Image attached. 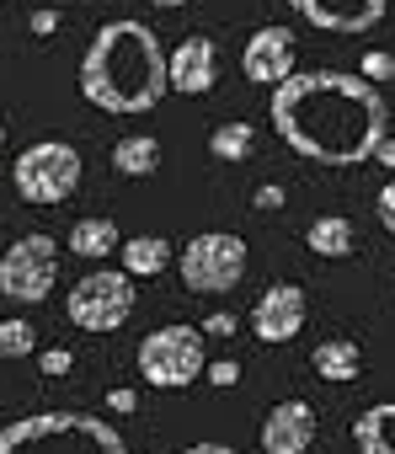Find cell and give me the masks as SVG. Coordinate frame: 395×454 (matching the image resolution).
<instances>
[{"instance_id":"d4e9b609","label":"cell","mask_w":395,"mask_h":454,"mask_svg":"<svg viewBox=\"0 0 395 454\" xmlns=\"http://www.w3.org/2000/svg\"><path fill=\"white\" fill-rule=\"evenodd\" d=\"M204 374H209V385H220V390H225V385H236V380H241V364H236V358H214Z\"/></svg>"},{"instance_id":"1f68e13d","label":"cell","mask_w":395,"mask_h":454,"mask_svg":"<svg viewBox=\"0 0 395 454\" xmlns=\"http://www.w3.org/2000/svg\"><path fill=\"white\" fill-rule=\"evenodd\" d=\"M150 6H160V12H176V6H187V0H150Z\"/></svg>"},{"instance_id":"f546056e","label":"cell","mask_w":395,"mask_h":454,"mask_svg":"<svg viewBox=\"0 0 395 454\" xmlns=\"http://www.w3.org/2000/svg\"><path fill=\"white\" fill-rule=\"evenodd\" d=\"M368 160H379V166H395V139L384 134V139L374 145V155H368Z\"/></svg>"},{"instance_id":"ac0fdd59","label":"cell","mask_w":395,"mask_h":454,"mask_svg":"<svg viewBox=\"0 0 395 454\" xmlns=\"http://www.w3.org/2000/svg\"><path fill=\"white\" fill-rule=\"evenodd\" d=\"M305 247H310L315 257H326V262L347 257V252H352V219H347V214H321V219H310Z\"/></svg>"},{"instance_id":"ffe728a7","label":"cell","mask_w":395,"mask_h":454,"mask_svg":"<svg viewBox=\"0 0 395 454\" xmlns=\"http://www.w3.org/2000/svg\"><path fill=\"white\" fill-rule=\"evenodd\" d=\"M252 150H257V123H241V118H236V123H220V129L209 134V155L225 160V166H241Z\"/></svg>"},{"instance_id":"83f0119b","label":"cell","mask_w":395,"mask_h":454,"mask_svg":"<svg viewBox=\"0 0 395 454\" xmlns=\"http://www.w3.org/2000/svg\"><path fill=\"white\" fill-rule=\"evenodd\" d=\"M230 332H236V316H230V310H214V316L204 321V337H230Z\"/></svg>"},{"instance_id":"f1b7e54d","label":"cell","mask_w":395,"mask_h":454,"mask_svg":"<svg viewBox=\"0 0 395 454\" xmlns=\"http://www.w3.org/2000/svg\"><path fill=\"white\" fill-rule=\"evenodd\" d=\"M182 454H236L230 443H220V438H204V443H187Z\"/></svg>"},{"instance_id":"9a60e30c","label":"cell","mask_w":395,"mask_h":454,"mask_svg":"<svg viewBox=\"0 0 395 454\" xmlns=\"http://www.w3.org/2000/svg\"><path fill=\"white\" fill-rule=\"evenodd\" d=\"M81 262H102V257H112L118 247H123V236H118V224L107 219V214H91V219H75L70 224V241H65Z\"/></svg>"},{"instance_id":"cb8c5ba5","label":"cell","mask_w":395,"mask_h":454,"mask_svg":"<svg viewBox=\"0 0 395 454\" xmlns=\"http://www.w3.org/2000/svg\"><path fill=\"white\" fill-rule=\"evenodd\" d=\"M252 203H257V208H262V214H278V208H283V203H289V192H283V187H278V182H262V187H257V192H252Z\"/></svg>"},{"instance_id":"7402d4cb","label":"cell","mask_w":395,"mask_h":454,"mask_svg":"<svg viewBox=\"0 0 395 454\" xmlns=\"http://www.w3.org/2000/svg\"><path fill=\"white\" fill-rule=\"evenodd\" d=\"M390 75H395V54L368 49V54H363V81H374V86H379V81H390Z\"/></svg>"},{"instance_id":"6da1fadb","label":"cell","mask_w":395,"mask_h":454,"mask_svg":"<svg viewBox=\"0 0 395 454\" xmlns=\"http://www.w3.org/2000/svg\"><path fill=\"white\" fill-rule=\"evenodd\" d=\"M267 118L278 139L315 166H368L390 134V102L374 81L347 70H294L273 86Z\"/></svg>"},{"instance_id":"4316f807","label":"cell","mask_w":395,"mask_h":454,"mask_svg":"<svg viewBox=\"0 0 395 454\" xmlns=\"http://www.w3.org/2000/svg\"><path fill=\"white\" fill-rule=\"evenodd\" d=\"M379 219H384V231L395 236V182H384V187H379Z\"/></svg>"},{"instance_id":"7a4b0ae2","label":"cell","mask_w":395,"mask_h":454,"mask_svg":"<svg viewBox=\"0 0 395 454\" xmlns=\"http://www.w3.org/2000/svg\"><path fill=\"white\" fill-rule=\"evenodd\" d=\"M166 49L155 38V27L118 17L107 27H97V38L81 54V97L102 113L118 118H139L150 107H160L166 97Z\"/></svg>"},{"instance_id":"5b68a950","label":"cell","mask_w":395,"mask_h":454,"mask_svg":"<svg viewBox=\"0 0 395 454\" xmlns=\"http://www.w3.org/2000/svg\"><path fill=\"white\" fill-rule=\"evenodd\" d=\"M12 187H17L22 203H38V208L65 203V198L81 187V150L65 145V139H38V145H27V150L12 160Z\"/></svg>"},{"instance_id":"277c9868","label":"cell","mask_w":395,"mask_h":454,"mask_svg":"<svg viewBox=\"0 0 395 454\" xmlns=\"http://www.w3.org/2000/svg\"><path fill=\"white\" fill-rule=\"evenodd\" d=\"M134 364H139V380H144V385H155V390H182V385H192L198 374L209 369V337H204V326H187V321L155 326V332L139 342Z\"/></svg>"},{"instance_id":"7c38bea8","label":"cell","mask_w":395,"mask_h":454,"mask_svg":"<svg viewBox=\"0 0 395 454\" xmlns=\"http://www.w3.org/2000/svg\"><path fill=\"white\" fill-rule=\"evenodd\" d=\"M214 81H220V49H214V38L192 33V38H182L166 54V86L176 97H204V91H214Z\"/></svg>"},{"instance_id":"30bf717a","label":"cell","mask_w":395,"mask_h":454,"mask_svg":"<svg viewBox=\"0 0 395 454\" xmlns=\"http://www.w3.org/2000/svg\"><path fill=\"white\" fill-rule=\"evenodd\" d=\"M294 59H299L294 33L278 27V22H267V27H257V33L246 38V49H241V75H246L252 86H267V91H273L278 81L294 75Z\"/></svg>"},{"instance_id":"8992f818","label":"cell","mask_w":395,"mask_h":454,"mask_svg":"<svg viewBox=\"0 0 395 454\" xmlns=\"http://www.w3.org/2000/svg\"><path fill=\"white\" fill-rule=\"evenodd\" d=\"M176 273L192 294H230L246 278V241L236 231H198L176 252Z\"/></svg>"},{"instance_id":"2e32d148","label":"cell","mask_w":395,"mask_h":454,"mask_svg":"<svg viewBox=\"0 0 395 454\" xmlns=\"http://www.w3.org/2000/svg\"><path fill=\"white\" fill-rule=\"evenodd\" d=\"M310 364H315V374H321V380L347 385V380H358V374H363V348H358L352 337H326V342L310 353Z\"/></svg>"},{"instance_id":"4fadbf2b","label":"cell","mask_w":395,"mask_h":454,"mask_svg":"<svg viewBox=\"0 0 395 454\" xmlns=\"http://www.w3.org/2000/svg\"><path fill=\"white\" fill-rule=\"evenodd\" d=\"M315 443V406L310 401H278L262 417V454H310Z\"/></svg>"},{"instance_id":"3957f363","label":"cell","mask_w":395,"mask_h":454,"mask_svg":"<svg viewBox=\"0 0 395 454\" xmlns=\"http://www.w3.org/2000/svg\"><path fill=\"white\" fill-rule=\"evenodd\" d=\"M0 454H128V438L91 411H33L0 427Z\"/></svg>"},{"instance_id":"9c48e42d","label":"cell","mask_w":395,"mask_h":454,"mask_svg":"<svg viewBox=\"0 0 395 454\" xmlns=\"http://www.w3.org/2000/svg\"><path fill=\"white\" fill-rule=\"evenodd\" d=\"M289 12L315 27V33H342V38H363L384 22L390 0H289Z\"/></svg>"},{"instance_id":"44dd1931","label":"cell","mask_w":395,"mask_h":454,"mask_svg":"<svg viewBox=\"0 0 395 454\" xmlns=\"http://www.w3.org/2000/svg\"><path fill=\"white\" fill-rule=\"evenodd\" d=\"M33 353H38V326L27 316L0 321V358H33Z\"/></svg>"},{"instance_id":"4dcf8cb0","label":"cell","mask_w":395,"mask_h":454,"mask_svg":"<svg viewBox=\"0 0 395 454\" xmlns=\"http://www.w3.org/2000/svg\"><path fill=\"white\" fill-rule=\"evenodd\" d=\"M107 406H112V411H134L139 401H134V390H112V395H107Z\"/></svg>"},{"instance_id":"52a82bcc","label":"cell","mask_w":395,"mask_h":454,"mask_svg":"<svg viewBox=\"0 0 395 454\" xmlns=\"http://www.w3.org/2000/svg\"><path fill=\"white\" fill-rule=\"evenodd\" d=\"M134 305H139V294H134V278L123 268H91L65 294V316L81 332H118V326H128Z\"/></svg>"},{"instance_id":"5bb4252c","label":"cell","mask_w":395,"mask_h":454,"mask_svg":"<svg viewBox=\"0 0 395 454\" xmlns=\"http://www.w3.org/2000/svg\"><path fill=\"white\" fill-rule=\"evenodd\" d=\"M118 257H123V273L139 284V278H160V273L176 262V247H171L166 236H128V241L118 247Z\"/></svg>"},{"instance_id":"d6986e66","label":"cell","mask_w":395,"mask_h":454,"mask_svg":"<svg viewBox=\"0 0 395 454\" xmlns=\"http://www.w3.org/2000/svg\"><path fill=\"white\" fill-rule=\"evenodd\" d=\"M160 166V139L155 134H123L112 145V171L118 176H155Z\"/></svg>"},{"instance_id":"603a6c76","label":"cell","mask_w":395,"mask_h":454,"mask_svg":"<svg viewBox=\"0 0 395 454\" xmlns=\"http://www.w3.org/2000/svg\"><path fill=\"white\" fill-rule=\"evenodd\" d=\"M38 369L59 380V374H70V369H75V353H70V348H43V353H38Z\"/></svg>"},{"instance_id":"d6a6232c","label":"cell","mask_w":395,"mask_h":454,"mask_svg":"<svg viewBox=\"0 0 395 454\" xmlns=\"http://www.w3.org/2000/svg\"><path fill=\"white\" fill-rule=\"evenodd\" d=\"M0 150H6V123H0Z\"/></svg>"},{"instance_id":"e0dca14e","label":"cell","mask_w":395,"mask_h":454,"mask_svg":"<svg viewBox=\"0 0 395 454\" xmlns=\"http://www.w3.org/2000/svg\"><path fill=\"white\" fill-rule=\"evenodd\" d=\"M352 443H358V454H395V401L368 406L352 422Z\"/></svg>"},{"instance_id":"484cf974","label":"cell","mask_w":395,"mask_h":454,"mask_svg":"<svg viewBox=\"0 0 395 454\" xmlns=\"http://www.w3.org/2000/svg\"><path fill=\"white\" fill-rule=\"evenodd\" d=\"M59 22H65V17H59L54 6H49V12H33V17H27V27H33L38 38H54V33H59Z\"/></svg>"},{"instance_id":"ba28073f","label":"cell","mask_w":395,"mask_h":454,"mask_svg":"<svg viewBox=\"0 0 395 454\" xmlns=\"http://www.w3.org/2000/svg\"><path fill=\"white\" fill-rule=\"evenodd\" d=\"M59 284V241L43 231L17 236L6 252H0V294L17 300V305H38L49 300Z\"/></svg>"},{"instance_id":"8fae6325","label":"cell","mask_w":395,"mask_h":454,"mask_svg":"<svg viewBox=\"0 0 395 454\" xmlns=\"http://www.w3.org/2000/svg\"><path fill=\"white\" fill-rule=\"evenodd\" d=\"M305 316H310L305 289H299V284H273V289H262L257 305H252V332H257L262 342L283 348V342H294V337L305 332Z\"/></svg>"}]
</instances>
